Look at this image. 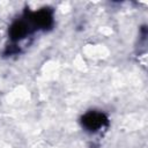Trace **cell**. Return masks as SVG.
Listing matches in <instances>:
<instances>
[{"label": "cell", "mask_w": 148, "mask_h": 148, "mask_svg": "<svg viewBox=\"0 0 148 148\" xmlns=\"http://www.w3.org/2000/svg\"><path fill=\"white\" fill-rule=\"evenodd\" d=\"M108 117L98 111H88L81 118V125L88 132H97L99 128L108 125Z\"/></svg>", "instance_id": "7a4b0ae2"}, {"label": "cell", "mask_w": 148, "mask_h": 148, "mask_svg": "<svg viewBox=\"0 0 148 148\" xmlns=\"http://www.w3.org/2000/svg\"><path fill=\"white\" fill-rule=\"evenodd\" d=\"M27 21L35 29L47 30L53 25V12L50 8H42L36 12H28Z\"/></svg>", "instance_id": "6da1fadb"}, {"label": "cell", "mask_w": 148, "mask_h": 148, "mask_svg": "<svg viewBox=\"0 0 148 148\" xmlns=\"http://www.w3.org/2000/svg\"><path fill=\"white\" fill-rule=\"evenodd\" d=\"M30 29H31V25L29 24L27 18L16 20L10 24V27L8 29V36L10 38V40L20 42L29 35Z\"/></svg>", "instance_id": "3957f363"}]
</instances>
